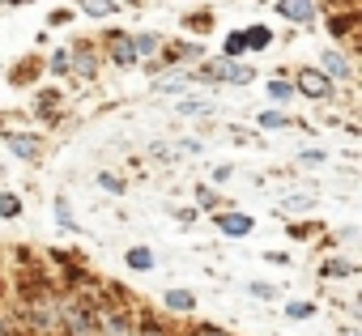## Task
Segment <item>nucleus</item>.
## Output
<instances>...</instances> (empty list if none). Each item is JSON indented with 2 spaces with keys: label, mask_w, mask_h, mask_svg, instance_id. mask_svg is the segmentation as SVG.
<instances>
[{
  "label": "nucleus",
  "mask_w": 362,
  "mask_h": 336,
  "mask_svg": "<svg viewBox=\"0 0 362 336\" xmlns=\"http://www.w3.org/2000/svg\"><path fill=\"white\" fill-rule=\"evenodd\" d=\"M341 336H358V332H354V328H341Z\"/></svg>",
  "instance_id": "33"
},
{
  "label": "nucleus",
  "mask_w": 362,
  "mask_h": 336,
  "mask_svg": "<svg viewBox=\"0 0 362 336\" xmlns=\"http://www.w3.org/2000/svg\"><path fill=\"white\" fill-rule=\"evenodd\" d=\"M192 336H226V332H218V328H201V332H192Z\"/></svg>",
  "instance_id": "31"
},
{
  "label": "nucleus",
  "mask_w": 362,
  "mask_h": 336,
  "mask_svg": "<svg viewBox=\"0 0 362 336\" xmlns=\"http://www.w3.org/2000/svg\"><path fill=\"white\" fill-rule=\"evenodd\" d=\"M243 52H247L243 35H230V39H226V56H222V60H235V56H243Z\"/></svg>",
  "instance_id": "21"
},
{
  "label": "nucleus",
  "mask_w": 362,
  "mask_h": 336,
  "mask_svg": "<svg viewBox=\"0 0 362 336\" xmlns=\"http://www.w3.org/2000/svg\"><path fill=\"white\" fill-rule=\"evenodd\" d=\"M294 85H298V94H307V98H328V94H332V81H328L320 68H298Z\"/></svg>",
  "instance_id": "2"
},
{
  "label": "nucleus",
  "mask_w": 362,
  "mask_h": 336,
  "mask_svg": "<svg viewBox=\"0 0 362 336\" xmlns=\"http://www.w3.org/2000/svg\"><path fill=\"white\" fill-rule=\"evenodd\" d=\"M286 311H290V319H307L311 315V302H290Z\"/></svg>",
  "instance_id": "28"
},
{
  "label": "nucleus",
  "mask_w": 362,
  "mask_h": 336,
  "mask_svg": "<svg viewBox=\"0 0 362 336\" xmlns=\"http://www.w3.org/2000/svg\"><path fill=\"white\" fill-rule=\"evenodd\" d=\"M162 302H166V311H192L197 306V294H188V289H166Z\"/></svg>",
  "instance_id": "10"
},
{
  "label": "nucleus",
  "mask_w": 362,
  "mask_h": 336,
  "mask_svg": "<svg viewBox=\"0 0 362 336\" xmlns=\"http://www.w3.org/2000/svg\"><path fill=\"white\" fill-rule=\"evenodd\" d=\"M5 145H9L22 162H39V153H43V140H39V136H26V132H5Z\"/></svg>",
  "instance_id": "5"
},
{
  "label": "nucleus",
  "mask_w": 362,
  "mask_h": 336,
  "mask_svg": "<svg viewBox=\"0 0 362 336\" xmlns=\"http://www.w3.org/2000/svg\"><path fill=\"white\" fill-rule=\"evenodd\" d=\"M111 60H115L119 68L141 64V60H136V47H132V39H128V35H111Z\"/></svg>",
  "instance_id": "7"
},
{
  "label": "nucleus",
  "mask_w": 362,
  "mask_h": 336,
  "mask_svg": "<svg viewBox=\"0 0 362 336\" xmlns=\"http://www.w3.org/2000/svg\"><path fill=\"white\" fill-rule=\"evenodd\" d=\"M277 13H281V18H290V22H311L320 9H315V5H307V0H281Z\"/></svg>",
  "instance_id": "9"
},
{
  "label": "nucleus",
  "mask_w": 362,
  "mask_h": 336,
  "mask_svg": "<svg viewBox=\"0 0 362 336\" xmlns=\"http://www.w3.org/2000/svg\"><path fill=\"white\" fill-rule=\"evenodd\" d=\"M320 73L332 81V77H349V64L337 56V52H324V60H320Z\"/></svg>",
  "instance_id": "11"
},
{
  "label": "nucleus",
  "mask_w": 362,
  "mask_h": 336,
  "mask_svg": "<svg viewBox=\"0 0 362 336\" xmlns=\"http://www.w3.org/2000/svg\"><path fill=\"white\" fill-rule=\"evenodd\" d=\"M90 18H107V13H119V5H86Z\"/></svg>",
  "instance_id": "26"
},
{
  "label": "nucleus",
  "mask_w": 362,
  "mask_h": 336,
  "mask_svg": "<svg viewBox=\"0 0 362 336\" xmlns=\"http://www.w3.org/2000/svg\"><path fill=\"white\" fill-rule=\"evenodd\" d=\"M218 230H222L226 239H243V234H252V217H247V213H222V217H218Z\"/></svg>",
  "instance_id": "8"
},
{
  "label": "nucleus",
  "mask_w": 362,
  "mask_h": 336,
  "mask_svg": "<svg viewBox=\"0 0 362 336\" xmlns=\"http://www.w3.org/2000/svg\"><path fill=\"white\" fill-rule=\"evenodd\" d=\"M243 43L256 47V52H264V47L273 43V30H269V26H252V30H243Z\"/></svg>",
  "instance_id": "12"
},
{
  "label": "nucleus",
  "mask_w": 362,
  "mask_h": 336,
  "mask_svg": "<svg viewBox=\"0 0 362 336\" xmlns=\"http://www.w3.org/2000/svg\"><path fill=\"white\" fill-rule=\"evenodd\" d=\"M188 73H179V77H162V81H153V90H162V94H184L188 90Z\"/></svg>",
  "instance_id": "14"
},
{
  "label": "nucleus",
  "mask_w": 362,
  "mask_h": 336,
  "mask_svg": "<svg viewBox=\"0 0 362 336\" xmlns=\"http://www.w3.org/2000/svg\"><path fill=\"white\" fill-rule=\"evenodd\" d=\"M69 56H73V52H56V56H52V73H69Z\"/></svg>",
  "instance_id": "27"
},
{
  "label": "nucleus",
  "mask_w": 362,
  "mask_h": 336,
  "mask_svg": "<svg viewBox=\"0 0 362 336\" xmlns=\"http://www.w3.org/2000/svg\"><path fill=\"white\" fill-rule=\"evenodd\" d=\"M64 328H73V336H98V315L86 306H69L64 311Z\"/></svg>",
  "instance_id": "4"
},
{
  "label": "nucleus",
  "mask_w": 362,
  "mask_h": 336,
  "mask_svg": "<svg viewBox=\"0 0 362 336\" xmlns=\"http://www.w3.org/2000/svg\"><path fill=\"white\" fill-rule=\"evenodd\" d=\"M205 77H222V81H230V85H247L256 73H252L247 64H235V60H214Z\"/></svg>",
  "instance_id": "3"
},
{
  "label": "nucleus",
  "mask_w": 362,
  "mask_h": 336,
  "mask_svg": "<svg viewBox=\"0 0 362 336\" xmlns=\"http://www.w3.org/2000/svg\"><path fill=\"white\" fill-rule=\"evenodd\" d=\"M69 68H77L81 77H94L98 73V60L94 56H77V60H69Z\"/></svg>",
  "instance_id": "19"
},
{
  "label": "nucleus",
  "mask_w": 362,
  "mask_h": 336,
  "mask_svg": "<svg viewBox=\"0 0 362 336\" xmlns=\"http://www.w3.org/2000/svg\"><path fill=\"white\" fill-rule=\"evenodd\" d=\"M179 111H184V115H209L214 102H205V98H179Z\"/></svg>",
  "instance_id": "15"
},
{
  "label": "nucleus",
  "mask_w": 362,
  "mask_h": 336,
  "mask_svg": "<svg viewBox=\"0 0 362 336\" xmlns=\"http://www.w3.org/2000/svg\"><path fill=\"white\" fill-rule=\"evenodd\" d=\"M136 336H162V332H158V328H141Z\"/></svg>",
  "instance_id": "32"
},
{
  "label": "nucleus",
  "mask_w": 362,
  "mask_h": 336,
  "mask_svg": "<svg viewBox=\"0 0 362 336\" xmlns=\"http://www.w3.org/2000/svg\"><path fill=\"white\" fill-rule=\"evenodd\" d=\"M341 272H354V264H324V277H341Z\"/></svg>",
  "instance_id": "30"
},
{
  "label": "nucleus",
  "mask_w": 362,
  "mask_h": 336,
  "mask_svg": "<svg viewBox=\"0 0 362 336\" xmlns=\"http://www.w3.org/2000/svg\"><path fill=\"white\" fill-rule=\"evenodd\" d=\"M269 98L273 102H290L294 98V85L290 81H269Z\"/></svg>",
  "instance_id": "17"
},
{
  "label": "nucleus",
  "mask_w": 362,
  "mask_h": 336,
  "mask_svg": "<svg viewBox=\"0 0 362 336\" xmlns=\"http://www.w3.org/2000/svg\"><path fill=\"white\" fill-rule=\"evenodd\" d=\"M256 124H260V128H286V124H290V119H286V115H281V111H264V115H260V119H256Z\"/></svg>",
  "instance_id": "22"
},
{
  "label": "nucleus",
  "mask_w": 362,
  "mask_h": 336,
  "mask_svg": "<svg viewBox=\"0 0 362 336\" xmlns=\"http://www.w3.org/2000/svg\"><path fill=\"white\" fill-rule=\"evenodd\" d=\"M56 222H60V230H77L73 209H69V200H64V196H56Z\"/></svg>",
  "instance_id": "16"
},
{
  "label": "nucleus",
  "mask_w": 362,
  "mask_h": 336,
  "mask_svg": "<svg viewBox=\"0 0 362 336\" xmlns=\"http://www.w3.org/2000/svg\"><path fill=\"white\" fill-rule=\"evenodd\" d=\"M98 188H107L111 196H124V179H115V175H107V171L98 175Z\"/></svg>",
  "instance_id": "23"
},
{
  "label": "nucleus",
  "mask_w": 362,
  "mask_h": 336,
  "mask_svg": "<svg viewBox=\"0 0 362 336\" xmlns=\"http://www.w3.org/2000/svg\"><path fill=\"white\" fill-rule=\"evenodd\" d=\"M22 213V200L13 192H0V217H18Z\"/></svg>",
  "instance_id": "18"
},
{
  "label": "nucleus",
  "mask_w": 362,
  "mask_h": 336,
  "mask_svg": "<svg viewBox=\"0 0 362 336\" xmlns=\"http://www.w3.org/2000/svg\"><path fill=\"white\" fill-rule=\"evenodd\" d=\"M247 294H252V298H260V302H269L277 289H273V285H264V281H252V285H247Z\"/></svg>",
  "instance_id": "25"
},
{
  "label": "nucleus",
  "mask_w": 362,
  "mask_h": 336,
  "mask_svg": "<svg viewBox=\"0 0 362 336\" xmlns=\"http://www.w3.org/2000/svg\"><path fill=\"white\" fill-rule=\"evenodd\" d=\"M197 192H201V205H205V209L218 205V192H214V188H197Z\"/></svg>",
  "instance_id": "29"
},
{
  "label": "nucleus",
  "mask_w": 362,
  "mask_h": 336,
  "mask_svg": "<svg viewBox=\"0 0 362 336\" xmlns=\"http://www.w3.org/2000/svg\"><path fill=\"white\" fill-rule=\"evenodd\" d=\"M35 328L47 332V336H64V306H60L52 294H43V298L35 302Z\"/></svg>",
  "instance_id": "1"
},
{
  "label": "nucleus",
  "mask_w": 362,
  "mask_h": 336,
  "mask_svg": "<svg viewBox=\"0 0 362 336\" xmlns=\"http://www.w3.org/2000/svg\"><path fill=\"white\" fill-rule=\"evenodd\" d=\"M132 47H136V60H141V56L158 52V35H141V39H132Z\"/></svg>",
  "instance_id": "20"
},
{
  "label": "nucleus",
  "mask_w": 362,
  "mask_h": 336,
  "mask_svg": "<svg viewBox=\"0 0 362 336\" xmlns=\"http://www.w3.org/2000/svg\"><path fill=\"white\" fill-rule=\"evenodd\" d=\"M298 162H303V166H320V162H328V153H324V149H303Z\"/></svg>",
  "instance_id": "24"
},
{
  "label": "nucleus",
  "mask_w": 362,
  "mask_h": 336,
  "mask_svg": "<svg viewBox=\"0 0 362 336\" xmlns=\"http://www.w3.org/2000/svg\"><path fill=\"white\" fill-rule=\"evenodd\" d=\"M124 260H128V268H136V272L153 268V251H149V247H132V251H128Z\"/></svg>",
  "instance_id": "13"
},
{
  "label": "nucleus",
  "mask_w": 362,
  "mask_h": 336,
  "mask_svg": "<svg viewBox=\"0 0 362 336\" xmlns=\"http://www.w3.org/2000/svg\"><path fill=\"white\" fill-rule=\"evenodd\" d=\"M98 328H103V336H136L128 311H107V315L98 319Z\"/></svg>",
  "instance_id": "6"
}]
</instances>
